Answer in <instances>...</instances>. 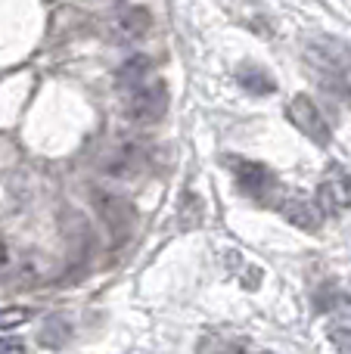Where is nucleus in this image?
<instances>
[{"mask_svg":"<svg viewBox=\"0 0 351 354\" xmlns=\"http://www.w3.org/2000/svg\"><path fill=\"white\" fill-rule=\"evenodd\" d=\"M286 118H290L292 128H296L298 134L308 137L311 143H317V147H330V140H333V128L327 124L323 112L317 109V103L311 97H305V93L292 97L290 103H286Z\"/></svg>","mask_w":351,"mask_h":354,"instance_id":"nucleus-1","label":"nucleus"},{"mask_svg":"<svg viewBox=\"0 0 351 354\" xmlns=\"http://www.w3.org/2000/svg\"><path fill=\"white\" fill-rule=\"evenodd\" d=\"M168 112V87L165 81H143L131 91L128 118L134 124H155Z\"/></svg>","mask_w":351,"mask_h":354,"instance_id":"nucleus-2","label":"nucleus"},{"mask_svg":"<svg viewBox=\"0 0 351 354\" xmlns=\"http://www.w3.org/2000/svg\"><path fill=\"white\" fill-rule=\"evenodd\" d=\"M227 168L234 171L236 187L252 199H271V193L277 189V177L271 174V168L252 159H240V156H227Z\"/></svg>","mask_w":351,"mask_h":354,"instance_id":"nucleus-3","label":"nucleus"},{"mask_svg":"<svg viewBox=\"0 0 351 354\" xmlns=\"http://www.w3.org/2000/svg\"><path fill=\"white\" fill-rule=\"evenodd\" d=\"M314 199L323 214H342L351 208V174L342 165H330L317 183Z\"/></svg>","mask_w":351,"mask_h":354,"instance_id":"nucleus-4","label":"nucleus"},{"mask_svg":"<svg viewBox=\"0 0 351 354\" xmlns=\"http://www.w3.org/2000/svg\"><path fill=\"white\" fill-rule=\"evenodd\" d=\"M277 208L292 227H298V230H308V233L321 230L323 212H321V205H317V199H308V196H302V193L283 196V199L277 202Z\"/></svg>","mask_w":351,"mask_h":354,"instance_id":"nucleus-5","label":"nucleus"},{"mask_svg":"<svg viewBox=\"0 0 351 354\" xmlns=\"http://www.w3.org/2000/svg\"><path fill=\"white\" fill-rule=\"evenodd\" d=\"M308 59L339 75V72H348L351 68V50L345 44L333 41V37H314V41L308 44Z\"/></svg>","mask_w":351,"mask_h":354,"instance_id":"nucleus-6","label":"nucleus"},{"mask_svg":"<svg viewBox=\"0 0 351 354\" xmlns=\"http://www.w3.org/2000/svg\"><path fill=\"white\" fill-rule=\"evenodd\" d=\"M236 81L243 84V91L255 93V97H267V93L277 91L274 75L267 72L265 66H258V62H243V66L236 68Z\"/></svg>","mask_w":351,"mask_h":354,"instance_id":"nucleus-7","label":"nucleus"},{"mask_svg":"<svg viewBox=\"0 0 351 354\" xmlns=\"http://www.w3.org/2000/svg\"><path fill=\"white\" fill-rule=\"evenodd\" d=\"M149 75V59L146 56H131L122 68H118V87L124 91H134L137 84H143Z\"/></svg>","mask_w":351,"mask_h":354,"instance_id":"nucleus-8","label":"nucleus"},{"mask_svg":"<svg viewBox=\"0 0 351 354\" xmlns=\"http://www.w3.org/2000/svg\"><path fill=\"white\" fill-rule=\"evenodd\" d=\"M149 25H153V19H149V12L143 10V6H131V10H124V16L118 19V28L128 37H143L149 31Z\"/></svg>","mask_w":351,"mask_h":354,"instance_id":"nucleus-9","label":"nucleus"},{"mask_svg":"<svg viewBox=\"0 0 351 354\" xmlns=\"http://www.w3.org/2000/svg\"><path fill=\"white\" fill-rule=\"evenodd\" d=\"M28 317H31V311H28V308H22V305L3 308V311H0V330H12V326H22Z\"/></svg>","mask_w":351,"mask_h":354,"instance_id":"nucleus-10","label":"nucleus"},{"mask_svg":"<svg viewBox=\"0 0 351 354\" xmlns=\"http://www.w3.org/2000/svg\"><path fill=\"white\" fill-rule=\"evenodd\" d=\"M333 345L336 348H342V351H351V330H333Z\"/></svg>","mask_w":351,"mask_h":354,"instance_id":"nucleus-11","label":"nucleus"},{"mask_svg":"<svg viewBox=\"0 0 351 354\" xmlns=\"http://www.w3.org/2000/svg\"><path fill=\"white\" fill-rule=\"evenodd\" d=\"M0 351H25V342H19V339H0Z\"/></svg>","mask_w":351,"mask_h":354,"instance_id":"nucleus-12","label":"nucleus"},{"mask_svg":"<svg viewBox=\"0 0 351 354\" xmlns=\"http://www.w3.org/2000/svg\"><path fill=\"white\" fill-rule=\"evenodd\" d=\"M6 264H10V252H6V245L0 243V274L6 270Z\"/></svg>","mask_w":351,"mask_h":354,"instance_id":"nucleus-13","label":"nucleus"},{"mask_svg":"<svg viewBox=\"0 0 351 354\" xmlns=\"http://www.w3.org/2000/svg\"><path fill=\"white\" fill-rule=\"evenodd\" d=\"M345 100H348V103H351V91H348V93H345Z\"/></svg>","mask_w":351,"mask_h":354,"instance_id":"nucleus-14","label":"nucleus"}]
</instances>
